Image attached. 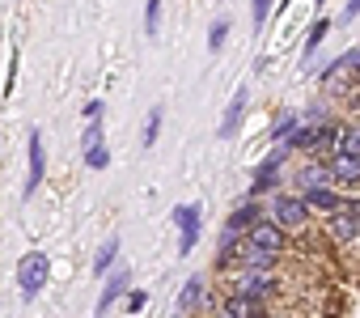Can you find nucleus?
<instances>
[{
    "label": "nucleus",
    "mask_w": 360,
    "mask_h": 318,
    "mask_svg": "<svg viewBox=\"0 0 360 318\" xmlns=\"http://www.w3.org/2000/svg\"><path fill=\"white\" fill-rule=\"evenodd\" d=\"M47 276H51V259H47L43 250H30V255H22V263H18V284H22V297H26V301L43 293Z\"/></svg>",
    "instance_id": "obj_1"
},
{
    "label": "nucleus",
    "mask_w": 360,
    "mask_h": 318,
    "mask_svg": "<svg viewBox=\"0 0 360 318\" xmlns=\"http://www.w3.org/2000/svg\"><path fill=\"white\" fill-rule=\"evenodd\" d=\"M200 204H178L174 208V225H178V234H183V238H178V255H191L195 250V238H200Z\"/></svg>",
    "instance_id": "obj_2"
},
{
    "label": "nucleus",
    "mask_w": 360,
    "mask_h": 318,
    "mask_svg": "<svg viewBox=\"0 0 360 318\" xmlns=\"http://www.w3.org/2000/svg\"><path fill=\"white\" fill-rule=\"evenodd\" d=\"M276 221H280L284 229H301V225L309 221V204H305V200H292V196H280V200H276Z\"/></svg>",
    "instance_id": "obj_3"
},
{
    "label": "nucleus",
    "mask_w": 360,
    "mask_h": 318,
    "mask_svg": "<svg viewBox=\"0 0 360 318\" xmlns=\"http://www.w3.org/2000/svg\"><path fill=\"white\" fill-rule=\"evenodd\" d=\"M246 242H255V246H263V250H284V225L280 221H259L250 234H246Z\"/></svg>",
    "instance_id": "obj_4"
},
{
    "label": "nucleus",
    "mask_w": 360,
    "mask_h": 318,
    "mask_svg": "<svg viewBox=\"0 0 360 318\" xmlns=\"http://www.w3.org/2000/svg\"><path fill=\"white\" fill-rule=\"evenodd\" d=\"M43 170H47L43 136H39V132H30V179H26V196H34V191H39V183H43Z\"/></svg>",
    "instance_id": "obj_5"
},
{
    "label": "nucleus",
    "mask_w": 360,
    "mask_h": 318,
    "mask_svg": "<svg viewBox=\"0 0 360 318\" xmlns=\"http://www.w3.org/2000/svg\"><path fill=\"white\" fill-rule=\"evenodd\" d=\"M259 221H263V208H259V204H242L238 212H229V229H225V234H229V238H238V234H250Z\"/></svg>",
    "instance_id": "obj_6"
},
{
    "label": "nucleus",
    "mask_w": 360,
    "mask_h": 318,
    "mask_svg": "<svg viewBox=\"0 0 360 318\" xmlns=\"http://www.w3.org/2000/svg\"><path fill=\"white\" fill-rule=\"evenodd\" d=\"M330 174H335V183H360V157H352V153H335L330 157Z\"/></svg>",
    "instance_id": "obj_7"
},
{
    "label": "nucleus",
    "mask_w": 360,
    "mask_h": 318,
    "mask_svg": "<svg viewBox=\"0 0 360 318\" xmlns=\"http://www.w3.org/2000/svg\"><path fill=\"white\" fill-rule=\"evenodd\" d=\"M330 225H335V238H339V242H352V238L360 234V204H352L347 212H339Z\"/></svg>",
    "instance_id": "obj_8"
},
{
    "label": "nucleus",
    "mask_w": 360,
    "mask_h": 318,
    "mask_svg": "<svg viewBox=\"0 0 360 318\" xmlns=\"http://www.w3.org/2000/svg\"><path fill=\"white\" fill-rule=\"evenodd\" d=\"M309 208H318V212H339V196L330 191V187H305V196H301Z\"/></svg>",
    "instance_id": "obj_9"
},
{
    "label": "nucleus",
    "mask_w": 360,
    "mask_h": 318,
    "mask_svg": "<svg viewBox=\"0 0 360 318\" xmlns=\"http://www.w3.org/2000/svg\"><path fill=\"white\" fill-rule=\"evenodd\" d=\"M242 115H246V89H238V94H233V106L225 110V123H221V136H225V140H229V136L238 132Z\"/></svg>",
    "instance_id": "obj_10"
},
{
    "label": "nucleus",
    "mask_w": 360,
    "mask_h": 318,
    "mask_svg": "<svg viewBox=\"0 0 360 318\" xmlns=\"http://www.w3.org/2000/svg\"><path fill=\"white\" fill-rule=\"evenodd\" d=\"M242 263H246L250 272H267V267L276 263V250H263V246L246 242V250H242Z\"/></svg>",
    "instance_id": "obj_11"
},
{
    "label": "nucleus",
    "mask_w": 360,
    "mask_h": 318,
    "mask_svg": "<svg viewBox=\"0 0 360 318\" xmlns=\"http://www.w3.org/2000/svg\"><path fill=\"white\" fill-rule=\"evenodd\" d=\"M127 288V267L123 272H115L110 280H106V288H102V297H98V310H106V305H115V297Z\"/></svg>",
    "instance_id": "obj_12"
},
{
    "label": "nucleus",
    "mask_w": 360,
    "mask_h": 318,
    "mask_svg": "<svg viewBox=\"0 0 360 318\" xmlns=\"http://www.w3.org/2000/svg\"><path fill=\"white\" fill-rule=\"evenodd\" d=\"M115 255H119V238H106L102 250H98V259H94V276H106L110 263H115Z\"/></svg>",
    "instance_id": "obj_13"
},
{
    "label": "nucleus",
    "mask_w": 360,
    "mask_h": 318,
    "mask_svg": "<svg viewBox=\"0 0 360 318\" xmlns=\"http://www.w3.org/2000/svg\"><path fill=\"white\" fill-rule=\"evenodd\" d=\"M200 301H204V280H200V276H191V280L183 284V297H178V305L191 310V305H200Z\"/></svg>",
    "instance_id": "obj_14"
},
{
    "label": "nucleus",
    "mask_w": 360,
    "mask_h": 318,
    "mask_svg": "<svg viewBox=\"0 0 360 318\" xmlns=\"http://www.w3.org/2000/svg\"><path fill=\"white\" fill-rule=\"evenodd\" d=\"M85 162H89V170H106V166H110V153H106V144H102V140L85 144Z\"/></svg>",
    "instance_id": "obj_15"
},
{
    "label": "nucleus",
    "mask_w": 360,
    "mask_h": 318,
    "mask_svg": "<svg viewBox=\"0 0 360 318\" xmlns=\"http://www.w3.org/2000/svg\"><path fill=\"white\" fill-rule=\"evenodd\" d=\"M242 293H246L250 301H263V297L271 293V276H250V280L242 284Z\"/></svg>",
    "instance_id": "obj_16"
},
{
    "label": "nucleus",
    "mask_w": 360,
    "mask_h": 318,
    "mask_svg": "<svg viewBox=\"0 0 360 318\" xmlns=\"http://www.w3.org/2000/svg\"><path fill=\"white\" fill-rule=\"evenodd\" d=\"M225 318H255V310H250V297H246V293L229 297V301H225Z\"/></svg>",
    "instance_id": "obj_17"
},
{
    "label": "nucleus",
    "mask_w": 360,
    "mask_h": 318,
    "mask_svg": "<svg viewBox=\"0 0 360 318\" xmlns=\"http://www.w3.org/2000/svg\"><path fill=\"white\" fill-rule=\"evenodd\" d=\"M339 148L352 153V157H360V123H352V127L339 132Z\"/></svg>",
    "instance_id": "obj_18"
},
{
    "label": "nucleus",
    "mask_w": 360,
    "mask_h": 318,
    "mask_svg": "<svg viewBox=\"0 0 360 318\" xmlns=\"http://www.w3.org/2000/svg\"><path fill=\"white\" fill-rule=\"evenodd\" d=\"M157 127H161V106H153L148 110V119H144V132H140V140H144V148L157 140Z\"/></svg>",
    "instance_id": "obj_19"
},
{
    "label": "nucleus",
    "mask_w": 360,
    "mask_h": 318,
    "mask_svg": "<svg viewBox=\"0 0 360 318\" xmlns=\"http://www.w3.org/2000/svg\"><path fill=\"white\" fill-rule=\"evenodd\" d=\"M157 22H161V0H148L144 5V34H157Z\"/></svg>",
    "instance_id": "obj_20"
},
{
    "label": "nucleus",
    "mask_w": 360,
    "mask_h": 318,
    "mask_svg": "<svg viewBox=\"0 0 360 318\" xmlns=\"http://www.w3.org/2000/svg\"><path fill=\"white\" fill-rule=\"evenodd\" d=\"M225 34H229V22H225V18H221V22H212V30H208V47H212V51H221Z\"/></svg>",
    "instance_id": "obj_21"
},
{
    "label": "nucleus",
    "mask_w": 360,
    "mask_h": 318,
    "mask_svg": "<svg viewBox=\"0 0 360 318\" xmlns=\"http://www.w3.org/2000/svg\"><path fill=\"white\" fill-rule=\"evenodd\" d=\"M250 5H255V30H263L271 18V0H250Z\"/></svg>",
    "instance_id": "obj_22"
},
{
    "label": "nucleus",
    "mask_w": 360,
    "mask_h": 318,
    "mask_svg": "<svg viewBox=\"0 0 360 318\" xmlns=\"http://www.w3.org/2000/svg\"><path fill=\"white\" fill-rule=\"evenodd\" d=\"M292 127H297V119H292V115H280V119L271 123V136H276V140H284V136H288Z\"/></svg>",
    "instance_id": "obj_23"
},
{
    "label": "nucleus",
    "mask_w": 360,
    "mask_h": 318,
    "mask_svg": "<svg viewBox=\"0 0 360 318\" xmlns=\"http://www.w3.org/2000/svg\"><path fill=\"white\" fill-rule=\"evenodd\" d=\"M326 26H330V22H314V30H309V39H305V51H314V47L326 39Z\"/></svg>",
    "instance_id": "obj_24"
},
{
    "label": "nucleus",
    "mask_w": 360,
    "mask_h": 318,
    "mask_svg": "<svg viewBox=\"0 0 360 318\" xmlns=\"http://www.w3.org/2000/svg\"><path fill=\"white\" fill-rule=\"evenodd\" d=\"M85 115H89V119H102V102H98V98H94V102H85Z\"/></svg>",
    "instance_id": "obj_25"
},
{
    "label": "nucleus",
    "mask_w": 360,
    "mask_h": 318,
    "mask_svg": "<svg viewBox=\"0 0 360 318\" xmlns=\"http://www.w3.org/2000/svg\"><path fill=\"white\" fill-rule=\"evenodd\" d=\"M360 13V0H347V18H356Z\"/></svg>",
    "instance_id": "obj_26"
},
{
    "label": "nucleus",
    "mask_w": 360,
    "mask_h": 318,
    "mask_svg": "<svg viewBox=\"0 0 360 318\" xmlns=\"http://www.w3.org/2000/svg\"><path fill=\"white\" fill-rule=\"evenodd\" d=\"M318 5H326V0H318Z\"/></svg>",
    "instance_id": "obj_27"
},
{
    "label": "nucleus",
    "mask_w": 360,
    "mask_h": 318,
    "mask_svg": "<svg viewBox=\"0 0 360 318\" xmlns=\"http://www.w3.org/2000/svg\"><path fill=\"white\" fill-rule=\"evenodd\" d=\"M255 318H259V314H255Z\"/></svg>",
    "instance_id": "obj_28"
}]
</instances>
